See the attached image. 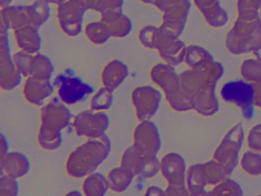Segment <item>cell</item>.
Returning <instances> with one entry per match:
<instances>
[{
  "mask_svg": "<svg viewBox=\"0 0 261 196\" xmlns=\"http://www.w3.org/2000/svg\"><path fill=\"white\" fill-rule=\"evenodd\" d=\"M221 96L225 101L233 102L240 106L245 117L251 118L253 115L254 89L251 84L243 81L228 82L221 89Z\"/></svg>",
  "mask_w": 261,
  "mask_h": 196,
  "instance_id": "cell-1",
  "label": "cell"
},
{
  "mask_svg": "<svg viewBox=\"0 0 261 196\" xmlns=\"http://www.w3.org/2000/svg\"><path fill=\"white\" fill-rule=\"evenodd\" d=\"M66 72L59 74L54 80V86L59 88L58 94L63 102L67 104L75 103L84 100L88 94L94 91L92 86L83 83L80 78L69 76Z\"/></svg>",
  "mask_w": 261,
  "mask_h": 196,
  "instance_id": "cell-2",
  "label": "cell"
},
{
  "mask_svg": "<svg viewBox=\"0 0 261 196\" xmlns=\"http://www.w3.org/2000/svg\"><path fill=\"white\" fill-rule=\"evenodd\" d=\"M107 89H102V91L97 94L95 97H94V100L92 102V105H93V108L94 109H99V108H108L109 105H110V102L106 101V98L107 97V94L110 93V91H106Z\"/></svg>",
  "mask_w": 261,
  "mask_h": 196,
  "instance_id": "cell-3",
  "label": "cell"
},
{
  "mask_svg": "<svg viewBox=\"0 0 261 196\" xmlns=\"http://www.w3.org/2000/svg\"><path fill=\"white\" fill-rule=\"evenodd\" d=\"M261 5V0H239L240 12L247 10H257Z\"/></svg>",
  "mask_w": 261,
  "mask_h": 196,
  "instance_id": "cell-4",
  "label": "cell"
},
{
  "mask_svg": "<svg viewBox=\"0 0 261 196\" xmlns=\"http://www.w3.org/2000/svg\"><path fill=\"white\" fill-rule=\"evenodd\" d=\"M195 2L200 7V9L203 10V9L207 8V6L215 4L217 2V0H195Z\"/></svg>",
  "mask_w": 261,
  "mask_h": 196,
  "instance_id": "cell-5",
  "label": "cell"
},
{
  "mask_svg": "<svg viewBox=\"0 0 261 196\" xmlns=\"http://www.w3.org/2000/svg\"><path fill=\"white\" fill-rule=\"evenodd\" d=\"M46 1L53 2V3H60V2H61V1H63V0H46Z\"/></svg>",
  "mask_w": 261,
  "mask_h": 196,
  "instance_id": "cell-6",
  "label": "cell"
}]
</instances>
